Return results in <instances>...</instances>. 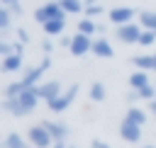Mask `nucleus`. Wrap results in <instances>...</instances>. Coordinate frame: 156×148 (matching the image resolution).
Listing matches in <instances>:
<instances>
[{
    "mask_svg": "<svg viewBox=\"0 0 156 148\" xmlns=\"http://www.w3.org/2000/svg\"><path fill=\"white\" fill-rule=\"evenodd\" d=\"M141 148H156V146H141Z\"/></svg>",
    "mask_w": 156,
    "mask_h": 148,
    "instance_id": "nucleus-35",
    "label": "nucleus"
},
{
    "mask_svg": "<svg viewBox=\"0 0 156 148\" xmlns=\"http://www.w3.org/2000/svg\"><path fill=\"white\" fill-rule=\"evenodd\" d=\"M154 70H156V53H154Z\"/></svg>",
    "mask_w": 156,
    "mask_h": 148,
    "instance_id": "nucleus-33",
    "label": "nucleus"
},
{
    "mask_svg": "<svg viewBox=\"0 0 156 148\" xmlns=\"http://www.w3.org/2000/svg\"><path fill=\"white\" fill-rule=\"evenodd\" d=\"M71 41H73V39H68V36H61V39H58L61 46H71Z\"/></svg>",
    "mask_w": 156,
    "mask_h": 148,
    "instance_id": "nucleus-30",
    "label": "nucleus"
},
{
    "mask_svg": "<svg viewBox=\"0 0 156 148\" xmlns=\"http://www.w3.org/2000/svg\"><path fill=\"white\" fill-rule=\"evenodd\" d=\"M29 87L22 82V80H15V82H10L7 87H5V97H17V95H22V92H27Z\"/></svg>",
    "mask_w": 156,
    "mask_h": 148,
    "instance_id": "nucleus-23",
    "label": "nucleus"
},
{
    "mask_svg": "<svg viewBox=\"0 0 156 148\" xmlns=\"http://www.w3.org/2000/svg\"><path fill=\"white\" fill-rule=\"evenodd\" d=\"M90 148H112L110 143H105V141H100V138H95L93 143H90Z\"/></svg>",
    "mask_w": 156,
    "mask_h": 148,
    "instance_id": "nucleus-29",
    "label": "nucleus"
},
{
    "mask_svg": "<svg viewBox=\"0 0 156 148\" xmlns=\"http://www.w3.org/2000/svg\"><path fill=\"white\" fill-rule=\"evenodd\" d=\"M44 27V32L49 34V36H58L63 29H66V19H51V22H46V24H41Z\"/></svg>",
    "mask_w": 156,
    "mask_h": 148,
    "instance_id": "nucleus-19",
    "label": "nucleus"
},
{
    "mask_svg": "<svg viewBox=\"0 0 156 148\" xmlns=\"http://www.w3.org/2000/svg\"><path fill=\"white\" fill-rule=\"evenodd\" d=\"M37 102H39V95L32 87V90H27V92H22L17 97H5L2 99V109L7 114H12V116H27V114H32L37 109Z\"/></svg>",
    "mask_w": 156,
    "mask_h": 148,
    "instance_id": "nucleus-1",
    "label": "nucleus"
},
{
    "mask_svg": "<svg viewBox=\"0 0 156 148\" xmlns=\"http://www.w3.org/2000/svg\"><path fill=\"white\" fill-rule=\"evenodd\" d=\"M105 97H107L105 85H102V82H93V85H90V99H93V102H102Z\"/></svg>",
    "mask_w": 156,
    "mask_h": 148,
    "instance_id": "nucleus-24",
    "label": "nucleus"
},
{
    "mask_svg": "<svg viewBox=\"0 0 156 148\" xmlns=\"http://www.w3.org/2000/svg\"><path fill=\"white\" fill-rule=\"evenodd\" d=\"M132 66H136V70H154V53H139L132 56Z\"/></svg>",
    "mask_w": 156,
    "mask_h": 148,
    "instance_id": "nucleus-15",
    "label": "nucleus"
},
{
    "mask_svg": "<svg viewBox=\"0 0 156 148\" xmlns=\"http://www.w3.org/2000/svg\"><path fill=\"white\" fill-rule=\"evenodd\" d=\"M2 2V7H10L12 12H22V7H20V0H0Z\"/></svg>",
    "mask_w": 156,
    "mask_h": 148,
    "instance_id": "nucleus-28",
    "label": "nucleus"
},
{
    "mask_svg": "<svg viewBox=\"0 0 156 148\" xmlns=\"http://www.w3.org/2000/svg\"><path fill=\"white\" fill-rule=\"evenodd\" d=\"M51 148H68V143H66V141H56Z\"/></svg>",
    "mask_w": 156,
    "mask_h": 148,
    "instance_id": "nucleus-31",
    "label": "nucleus"
},
{
    "mask_svg": "<svg viewBox=\"0 0 156 148\" xmlns=\"http://www.w3.org/2000/svg\"><path fill=\"white\" fill-rule=\"evenodd\" d=\"M88 5H95V0H88Z\"/></svg>",
    "mask_w": 156,
    "mask_h": 148,
    "instance_id": "nucleus-34",
    "label": "nucleus"
},
{
    "mask_svg": "<svg viewBox=\"0 0 156 148\" xmlns=\"http://www.w3.org/2000/svg\"><path fill=\"white\" fill-rule=\"evenodd\" d=\"M124 119L132 121V124H136V126H144V124H146V112L139 109V107H129L127 114H124Z\"/></svg>",
    "mask_w": 156,
    "mask_h": 148,
    "instance_id": "nucleus-18",
    "label": "nucleus"
},
{
    "mask_svg": "<svg viewBox=\"0 0 156 148\" xmlns=\"http://www.w3.org/2000/svg\"><path fill=\"white\" fill-rule=\"evenodd\" d=\"M34 19H37L39 24H46V22H51V19H66V12H63V7H61L58 2H46V5H41V7L34 12Z\"/></svg>",
    "mask_w": 156,
    "mask_h": 148,
    "instance_id": "nucleus-5",
    "label": "nucleus"
},
{
    "mask_svg": "<svg viewBox=\"0 0 156 148\" xmlns=\"http://www.w3.org/2000/svg\"><path fill=\"white\" fill-rule=\"evenodd\" d=\"M141 27H136L134 22H129V24H119L117 29H115V34H117V39L122 41V44H139V36H141Z\"/></svg>",
    "mask_w": 156,
    "mask_h": 148,
    "instance_id": "nucleus-6",
    "label": "nucleus"
},
{
    "mask_svg": "<svg viewBox=\"0 0 156 148\" xmlns=\"http://www.w3.org/2000/svg\"><path fill=\"white\" fill-rule=\"evenodd\" d=\"M10 19H12V10L0 7V29H10Z\"/></svg>",
    "mask_w": 156,
    "mask_h": 148,
    "instance_id": "nucleus-25",
    "label": "nucleus"
},
{
    "mask_svg": "<svg viewBox=\"0 0 156 148\" xmlns=\"http://www.w3.org/2000/svg\"><path fill=\"white\" fill-rule=\"evenodd\" d=\"M107 17H110V22H112V24H117V27H119V24H129V22L134 19V7H127V5L112 7Z\"/></svg>",
    "mask_w": 156,
    "mask_h": 148,
    "instance_id": "nucleus-9",
    "label": "nucleus"
},
{
    "mask_svg": "<svg viewBox=\"0 0 156 148\" xmlns=\"http://www.w3.org/2000/svg\"><path fill=\"white\" fill-rule=\"evenodd\" d=\"M139 27L149 29V32H156V12L154 10H141L139 12Z\"/></svg>",
    "mask_w": 156,
    "mask_h": 148,
    "instance_id": "nucleus-17",
    "label": "nucleus"
},
{
    "mask_svg": "<svg viewBox=\"0 0 156 148\" xmlns=\"http://www.w3.org/2000/svg\"><path fill=\"white\" fill-rule=\"evenodd\" d=\"M27 141H29L34 148H51V146H54V138H51V133L46 131V126H44L41 121L34 124V126H29Z\"/></svg>",
    "mask_w": 156,
    "mask_h": 148,
    "instance_id": "nucleus-2",
    "label": "nucleus"
},
{
    "mask_svg": "<svg viewBox=\"0 0 156 148\" xmlns=\"http://www.w3.org/2000/svg\"><path fill=\"white\" fill-rule=\"evenodd\" d=\"M78 32H80V34H85V36H93V34L98 32V24H95L90 17H83V19L78 22Z\"/></svg>",
    "mask_w": 156,
    "mask_h": 148,
    "instance_id": "nucleus-22",
    "label": "nucleus"
},
{
    "mask_svg": "<svg viewBox=\"0 0 156 148\" xmlns=\"http://www.w3.org/2000/svg\"><path fill=\"white\" fill-rule=\"evenodd\" d=\"M49 63H51V61H49V56H46V58H44L39 66L24 68V73H22V78H20V80H22V82H24L29 90H32V87H37V85H41V78H44V73H46Z\"/></svg>",
    "mask_w": 156,
    "mask_h": 148,
    "instance_id": "nucleus-3",
    "label": "nucleus"
},
{
    "mask_svg": "<svg viewBox=\"0 0 156 148\" xmlns=\"http://www.w3.org/2000/svg\"><path fill=\"white\" fill-rule=\"evenodd\" d=\"M71 39H73V41H71L68 51H71L73 56H85L88 51H93V39H90V36H85V34L76 32V34H73Z\"/></svg>",
    "mask_w": 156,
    "mask_h": 148,
    "instance_id": "nucleus-8",
    "label": "nucleus"
},
{
    "mask_svg": "<svg viewBox=\"0 0 156 148\" xmlns=\"http://www.w3.org/2000/svg\"><path fill=\"white\" fill-rule=\"evenodd\" d=\"M20 68H22V53L2 56V63H0V70H2V73H17Z\"/></svg>",
    "mask_w": 156,
    "mask_h": 148,
    "instance_id": "nucleus-13",
    "label": "nucleus"
},
{
    "mask_svg": "<svg viewBox=\"0 0 156 148\" xmlns=\"http://www.w3.org/2000/svg\"><path fill=\"white\" fill-rule=\"evenodd\" d=\"M146 85H151L146 70H134V73L129 75V87H132V90H141V87H146Z\"/></svg>",
    "mask_w": 156,
    "mask_h": 148,
    "instance_id": "nucleus-16",
    "label": "nucleus"
},
{
    "mask_svg": "<svg viewBox=\"0 0 156 148\" xmlns=\"http://www.w3.org/2000/svg\"><path fill=\"white\" fill-rule=\"evenodd\" d=\"M68 148H76V146H68Z\"/></svg>",
    "mask_w": 156,
    "mask_h": 148,
    "instance_id": "nucleus-36",
    "label": "nucleus"
},
{
    "mask_svg": "<svg viewBox=\"0 0 156 148\" xmlns=\"http://www.w3.org/2000/svg\"><path fill=\"white\" fill-rule=\"evenodd\" d=\"M156 97V85H146L141 90H132V99H154Z\"/></svg>",
    "mask_w": 156,
    "mask_h": 148,
    "instance_id": "nucleus-20",
    "label": "nucleus"
},
{
    "mask_svg": "<svg viewBox=\"0 0 156 148\" xmlns=\"http://www.w3.org/2000/svg\"><path fill=\"white\" fill-rule=\"evenodd\" d=\"M34 92L39 95V99H44V102H51V99H56V97L63 92V87H61V82H58V80H49V82H41V85H37V87H34Z\"/></svg>",
    "mask_w": 156,
    "mask_h": 148,
    "instance_id": "nucleus-7",
    "label": "nucleus"
},
{
    "mask_svg": "<svg viewBox=\"0 0 156 148\" xmlns=\"http://www.w3.org/2000/svg\"><path fill=\"white\" fill-rule=\"evenodd\" d=\"M93 53L98 56V58H112L115 56V49H112V44L107 41V39H95L93 41Z\"/></svg>",
    "mask_w": 156,
    "mask_h": 148,
    "instance_id": "nucleus-12",
    "label": "nucleus"
},
{
    "mask_svg": "<svg viewBox=\"0 0 156 148\" xmlns=\"http://www.w3.org/2000/svg\"><path fill=\"white\" fill-rule=\"evenodd\" d=\"M41 124H44V126H46V131L51 133L54 143H56V141H66V138H68V126H66L63 121H49V119H46V121H41Z\"/></svg>",
    "mask_w": 156,
    "mask_h": 148,
    "instance_id": "nucleus-11",
    "label": "nucleus"
},
{
    "mask_svg": "<svg viewBox=\"0 0 156 148\" xmlns=\"http://www.w3.org/2000/svg\"><path fill=\"white\" fill-rule=\"evenodd\" d=\"M76 95H78V85H71L68 90H63L56 99H51V102H46V107H49V112H54V114H61V112H66L71 104H73V99H76Z\"/></svg>",
    "mask_w": 156,
    "mask_h": 148,
    "instance_id": "nucleus-4",
    "label": "nucleus"
},
{
    "mask_svg": "<svg viewBox=\"0 0 156 148\" xmlns=\"http://www.w3.org/2000/svg\"><path fill=\"white\" fill-rule=\"evenodd\" d=\"M149 109H151V114H154V116H156V97H154V99H151V104H149Z\"/></svg>",
    "mask_w": 156,
    "mask_h": 148,
    "instance_id": "nucleus-32",
    "label": "nucleus"
},
{
    "mask_svg": "<svg viewBox=\"0 0 156 148\" xmlns=\"http://www.w3.org/2000/svg\"><path fill=\"white\" fill-rule=\"evenodd\" d=\"M58 5L63 7L66 15H78L80 10H85L83 7V0H58Z\"/></svg>",
    "mask_w": 156,
    "mask_h": 148,
    "instance_id": "nucleus-21",
    "label": "nucleus"
},
{
    "mask_svg": "<svg viewBox=\"0 0 156 148\" xmlns=\"http://www.w3.org/2000/svg\"><path fill=\"white\" fill-rule=\"evenodd\" d=\"M2 148H34L29 141H24L17 131H10L7 136H5V143H2Z\"/></svg>",
    "mask_w": 156,
    "mask_h": 148,
    "instance_id": "nucleus-14",
    "label": "nucleus"
},
{
    "mask_svg": "<svg viewBox=\"0 0 156 148\" xmlns=\"http://www.w3.org/2000/svg\"><path fill=\"white\" fill-rule=\"evenodd\" d=\"M119 136L127 141V143H139L141 141V126H136V124H132V121H122L119 124Z\"/></svg>",
    "mask_w": 156,
    "mask_h": 148,
    "instance_id": "nucleus-10",
    "label": "nucleus"
},
{
    "mask_svg": "<svg viewBox=\"0 0 156 148\" xmlns=\"http://www.w3.org/2000/svg\"><path fill=\"white\" fill-rule=\"evenodd\" d=\"M102 15V7L95 2V5H88L85 7V17H90V19H95V17H100Z\"/></svg>",
    "mask_w": 156,
    "mask_h": 148,
    "instance_id": "nucleus-27",
    "label": "nucleus"
},
{
    "mask_svg": "<svg viewBox=\"0 0 156 148\" xmlns=\"http://www.w3.org/2000/svg\"><path fill=\"white\" fill-rule=\"evenodd\" d=\"M154 41H156V32L144 29V32H141V36H139V44H141V46H151Z\"/></svg>",
    "mask_w": 156,
    "mask_h": 148,
    "instance_id": "nucleus-26",
    "label": "nucleus"
}]
</instances>
